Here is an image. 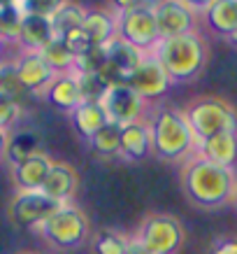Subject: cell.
<instances>
[{"label":"cell","instance_id":"6da1fadb","mask_svg":"<svg viewBox=\"0 0 237 254\" xmlns=\"http://www.w3.org/2000/svg\"><path fill=\"white\" fill-rule=\"evenodd\" d=\"M182 189L193 205L202 210H219L233 203L237 189L235 168H223L193 154L182 168Z\"/></svg>","mask_w":237,"mask_h":254},{"label":"cell","instance_id":"7a4b0ae2","mask_svg":"<svg viewBox=\"0 0 237 254\" xmlns=\"http://www.w3.org/2000/svg\"><path fill=\"white\" fill-rule=\"evenodd\" d=\"M149 138H151V154L161 161H182L191 159L198 149V138L184 110L161 108L149 119Z\"/></svg>","mask_w":237,"mask_h":254},{"label":"cell","instance_id":"3957f363","mask_svg":"<svg viewBox=\"0 0 237 254\" xmlns=\"http://www.w3.org/2000/svg\"><path fill=\"white\" fill-rule=\"evenodd\" d=\"M151 56L168 72L170 82H193L207 65V45L193 31L175 38H163Z\"/></svg>","mask_w":237,"mask_h":254},{"label":"cell","instance_id":"277c9868","mask_svg":"<svg viewBox=\"0 0 237 254\" xmlns=\"http://www.w3.org/2000/svg\"><path fill=\"white\" fill-rule=\"evenodd\" d=\"M184 115L191 124L195 138L205 140L212 138L216 133H228L235 131L237 133V112L230 105L228 100L216 98V96H200V98L191 100Z\"/></svg>","mask_w":237,"mask_h":254},{"label":"cell","instance_id":"5b68a950","mask_svg":"<svg viewBox=\"0 0 237 254\" xmlns=\"http://www.w3.org/2000/svg\"><path fill=\"white\" fill-rule=\"evenodd\" d=\"M38 231L42 233V238L49 245L58 247V250H75V247H82L89 240L91 226H89L86 215L77 205L63 203Z\"/></svg>","mask_w":237,"mask_h":254},{"label":"cell","instance_id":"8992f818","mask_svg":"<svg viewBox=\"0 0 237 254\" xmlns=\"http://www.w3.org/2000/svg\"><path fill=\"white\" fill-rule=\"evenodd\" d=\"M114 21H116V38L138 47L142 54H153V49L161 42V33H158L156 16H153V5H149V2L116 12Z\"/></svg>","mask_w":237,"mask_h":254},{"label":"cell","instance_id":"52a82bcc","mask_svg":"<svg viewBox=\"0 0 237 254\" xmlns=\"http://www.w3.org/2000/svg\"><path fill=\"white\" fill-rule=\"evenodd\" d=\"M184 226L172 215H149L138 226L135 240L149 254H177L184 245Z\"/></svg>","mask_w":237,"mask_h":254},{"label":"cell","instance_id":"ba28073f","mask_svg":"<svg viewBox=\"0 0 237 254\" xmlns=\"http://www.w3.org/2000/svg\"><path fill=\"white\" fill-rule=\"evenodd\" d=\"M58 208L61 203L51 200L42 191H16L7 205V215L12 224L21 229H40Z\"/></svg>","mask_w":237,"mask_h":254},{"label":"cell","instance_id":"9c48e42d","mask_svg":"<svg viewBox=\"0 0 237 254\" xmlns=\"http://www.w3.org/2000/svg\"><path fill=\"white\" fill-rule=\"evenodd\" d=\"M102 108L107 112L109 122L119 124V126H126V124L140 122L142 115L146 110V100L135 93L128 84H112L107 86L105 96L100 98Z\"/></svg>","mask_w":237,"mask_h":254},{"label":"cell","instance_id":"30bf717a","mask_svg":"<svg viewBox=\"0 0 237 254\" xmlns=\"http://www.w3.org/2000/svg\"><path fill=\"white\" fill-rule=\"evenodd\" d=\"M151 5L161 40L195 31V12L182 0H156Z\"/></svg>","mask_w":237,"mask_h":254},{"label":"cell","instance_id":"8fae6325","mask_svg":"<svg viewBox=\"0 0 237 254\" xmlns=\"http://www.w3.org/2000/svg\"><path fill=\"white\" fill-rule=\"evenodd\" d=\"M170 77L168 72L163 70V65L151 54L144 56V61L140 63V68L128 77V86L135 93H140L144 100L161 98L163 93L170 89Z\"/></svg>","mask_w":237,"mask_h":254},{"label":"cell","instance_id":"7c38bea8","mask_svg":"<svg viewBox=\"0 0 237 254\" xmlns=\"http://www.w3.org/2000/svg\"><path fill=\"white\" fill-rule=\"evenodd\" d=\"M14 68H16V77H19V84L23 86V91L42 93L47 86L51 84V79L56 77V72L47 65V61L38 52H26L23 56H19Z\"/></svg>","mask_w":237,"mask_h":254},{"label":"cell","instance_id":"4fadbf2b","mask_svg":"<svg viewBox=\"0 0 237 254\" xmlns=\"http://www.w3.org/2000/svg\"><path fill=\"white\" fill-rule=\"evenodd\" d=\"M77 187H79L77 170L65 161H51V168L47 173V180L40 191L63 205V203H68V200L75 196Z\"/></svg>","mask_w":237,"mask_h":254},{"label":"cell","instance_id":"5bb4252c","mask_svg":"<svg viewBox=\"0 0 237 254\" xmlns=\"http://www.w3.org/2000/svg\"><path fill=\"white\" fill-rule=\"evenodd\" d=\"M195 154L207 159L209 163L223 166V168H235L237 163V133H216L212 138H205L198 142Z\"/></svg>","mask_w":237,"mask_h":254},{"label":"cell","instance_id":"9a60e30c","mask_svg":"<svg viewBox=\"0 0 237 254\" xmlns=\"http://www.w3.org/2000/svg\"><path fill=\"white\" fill-rule=\"evenodd\" d=\"M49 168H51V156L47 152H40V154L12 166V180L19 191H40Z\"/></svg>","mask_w":237,"mask_h":254},{"label":"cell","instance_id":"2e32d148","mask_svg":"<svg viewBox=\"0 0 237 254\" xmlns=\"http://www.w3.org/2000/svg\"><path fill=\"white\" fill-rule=\"evenodd\" d=\"M45 98L54 105V108L63 110V112H75L79 105H82V89H79V79L77 75H56L51 79V84L47 86L45 91Z\"/></svg>","mask_w":237,"mask_h":254},{"label":"cell","instance_id":"e0dca14e","mask_svg":"<svg viewBox=\"0 0 237 254\" xmlns=\"http://www.w3.org/2000/svg\"><path fill=\"white\" fill-rule=\"evenodd\" d=\"M54 28L49 16H40V14H23L21 19V28H19V42L26 52H42L51 40H54Z\"/></svg>","mask_w":237,"mask_h":254},{"label":"cell","instance_id":"ac0fdd59","mask_svg":"<svg viewBox=\"0 0 237 254\" xmlns=\"http://www.w3.org/2000/svg\"><path fill=\"white\" fill-rule=\"evenodd\" d=\"M151 152V138H149V124L146 122H133L121 126V145L119 154L126 161H142Z\"/></svg>","mask_w":237,"mask_h":254},{"label":"cell","instance_id":"d6986e66","mask_svg":"<svg viewBox=\"0 0 237 254\" xmlns=\"http://www.w3.org/2000/svg\"><path fill=\"white\" fill-rule=\"evenodd\" d=\"M205 21L212 33L230 38L237 31V0H214L205 9Z\"/></svg>","mask_w":237,"mask_h":254},{"label":"cell","instance_id":"ffe728a7","mask_svg":"<svg viewBox=\"0 0 237 254\" xmlns=\"http://www.w3.org/2000/svg\"><path fill=\"white\" fill-rule=\"evenodd\" d=\"M72 122H75L77 131L82 133L86 140H91L109 119L100 100H82V105L72 112Z\"/></svg>","mask_w":237,"mask_h":254},{"label":"cell","instance_id":"44dd1931","mask_svg":"<svg viewBox=\"0 0 237 254\" xmlns=\"http://www.w3.org/2000/svg\"><path fill=\"white\" fill-rule=\"evenodd\" d=\"M82 31L89 35L93 47H105L116 35V21L105 9H86Z\"/></svg>","mask_w":237,"mask_h":254},{"label":"cell","instance_id":"7402d4cb","mask_svg":"<svg viewBox=\"0 0 237 254\" xmlns=\"http://www.w3.org/2000/svg\"><path fill=\"white\" fill-rule=\"evenodd\" d=\"M40 142H38V135L31 131H21V133H14V135H7V147H5V159H7L9 166H16V163L26 161L31 156L40 154Z\"/></svg>","mask_w":237,"mask_h":254},{"label":"cell","instance_id":"603a6c76","mask_svg":"<svg viewBox=\"0 0 237 254\" xmlns=\"http://www.w3.org/2000/svg\"><path fill=\"white\" fill-rule=\"evenodd\" d=\"M86 16V9L79 5V2H70V0H63V5L56 9L54 14L49 16L51 21V28H54L56 38H63L65 33L75 31V28H82Z\"/></svg>","mask_w":237,"mask_h":254},{"label":"cell","instance_id":"cb8c5ba5","mask_svg":"<svg viewBox=\"0 0 237 254\" xmlns=\"http://www.w3.org/2000/svg\"><path fill=\"white\" fill-rule=\"evenodd\" d=\"M40 54L56 75H72L75 72V56L70 54V49L61 38H54Z\"/></svg>","mask_w":237,"mask_h":254},{"label":"cell","instance_id":"d4e9b609","mask_svg":"<svg viewBox=\"0 0 237 254\" xmlns=\"http://www.w3.org/2000/svg\"><path fill=\"white\" fill-rule=\"evenodd\" d=\"M89 142H91L93 149L102 156L119 154V145H121V126L114 124V122H107L91 140H89Z\"/></svg>","mask_w":237,"mask_h":254},{"label":"cell","instance_id":"484cf974","mask_svg":"<svg viewBox=\"0 0 237 254\" xmlns=\"http://www.w3.org/2000/svg\"><path fill=\"white\" fill-rule=\"evenodd\" d=\"M128 243L123 233L114 231V229H102L95 233L93 238V252L95 254H128Z\"/></svg>","mask_w":237,"mask_h":254},{"label":"cell","instance_id":"4316f807","mask_svg":"<svg viewBox=\"0 0 237 254\" xmlns=\"http://www.w3.org/2000/svg\"><path fill=\"white\" fill-rule=\"evenodd\" d=\"M23 9L19 2H0V33L5 40L19 38V28H21Z\"/></svg>","mask_w":237,"mask_h":254},{"label":"cell","instance_id":"83f0119b","mask_svg":"<svg viewBox=\"0 0 237 254\" xmlns=\"http://www.w3.org/2000/svg\"><path fill=\"white\" fill-rule=\"evenodd\" d=\"M107 63L105 47H93L91 52L75 59V75H100Z\"/></svg>","mask_w":237,"mask_h":254},{"label":"cell","instance_id":"f1b7e54d","mask_svg":"<svg viewBox=\"0 0 237 254\" xmlns=\"http://www.w3.org/2000/svg\"><path fill=\"white\" fill-rule=\"evenodd\" d=\"M21 117V105L14 96L0 91V128L7 131L9 126H14L16 119Z\"/></svg>","mask_w":237,"mask_h":254},{"label":"cell","instance_id":"f546056e","mask_svg":"<svg viewBox=\"0 0 237 254\" xmlns=\"http://www.w3.org/2000/svg\"><path fill=\"white\" fill-rule=\"evenodd\" d=\"M77 79H79V89H82L84 100H100L107 91V82L100 75H77Z\"/></svg>","mask_w":237,"mask_h":254},{"label":"cell","instance_id":"4dcf8cb0","mask_svg":"<svg viewBox=\"0 0 237 254\" xmlns=\"http://www.w3.org/2000/svg\"><path fill=\"white\" fill-rule=\"evenodd\" d=\"M63 42H65V47L70 49V54L75 56V59H79V56H84L86 52H91L93 45L91 40H89V35H86L82 28H75V31H70L63 35Z\"/></svg>","mask_w":237,"mask_h":254},{"label":"cell","instance_id":"1f68e13d","mask_svg":"<svg viewBox=\"0 0 237 254\" xmlns=\"http://www.w3.org/2000/svg\"><path fill=\"white\" fill-rule=\"evenodd\" d=\"M61 5H63V0H26L21 5V9H23V14L51 16Z\"/></svg>","mask_w":237,"mask_h":254},{"label":"cell","instance_id":"d6a6232c","mask_svg":"<svg viewBox=\"0 0 237 254\" xmlns=\"http://www.w3.org/2000/svg\"><path fill=\"white\" fill-rule=\"evenodd\" d=\"M209 254H237V236L216 238L209 247Z\"/></svg>","mask_w":237,"mask_h":254},{"label":"cell","instance_id":"836d02e7","mask_svg":"<svg viewBox=\"0 0 237 254\" xmlns=\"http://www.w3.org/2000/svg\"><path fill=\"white\" fill-rule=\"evenodd\" d=\"M184 5H189V7L193 9V12H205L207 7H209V5H212V2H214V0H182Z\"/></svg>","mask_w":237,"mask_h":254},{"label":"cell","instance_id":"e575fe53","mask_svg":"<svg viewBox=\"0 0 237 254\" xmlns=\"http://www.w3.org/2000/svg\"><path fill=\"white\" fill-rule=\"evenodd\" d=\"M146 0H112V5L116 7V12H121V9H130V7H138Z\"/></svg>","mask_w":237,"mask_h":254},{"label":"cell","instance_id":"d590c367","mask_svg":"<svg viewBox=\"0 0 237 254\" xmlns=\"http://www.w3.org/2000/svg\"><path fill=\"white\" fill-rule=\"evenodd\" d=\"M128 254H149V252H146L144 247L140 245L135 238H130V243H128Z\"/></svg>","mask_w":237,"mask_h":254},{"label":"cell","instance_id":"8d00e7d4","mask_svg":"<svg viewBox=\"0 0 237 254\" xmlns=\"http://www.w3.org/2000/svg\"><path fill=\"white\" fill-rule=\"evenodd\" d=\"M5 147H7V131L0 128V154H5Z\"/></svg>","mask_w":237,"mask_h":254},{"label":"cell","instance_id":"74e56055","mask_svg":"<svg viewBox=\"0 0 237 254\" xmlns=\"http://www.w3.org/2000/svg\"><path fill=\"white\" fill-rule=\"evenodd\" d=\"M228 40H230V42H233V45H235V47H237V31H235V33H233V35H230V38H228Z\"/></svg>","mask_w":237,"mask_h":254},{"label":"cell","instance_id":"f35d334b","mask_svg":"<svg viewBox=\"0 0 237 254\" xmlns=\"http://www.w3.org/2000/svg\"><path fill=\"white\" fill-rule=\"evenodd\" d=\"M233 205H235V210H237V189H235V196H233Z\"/></svg>","mask_w":237,"mask_h":254},{"label":"cell","instance_id":"ab89813d","mask_svg":"<svg viewBox=\"0 0 237 254\" xmlns=\"http://www.w3.org/2000/svg\"><path fill=\"white\" fill-rule=\"evenodd\" d=\"M2 42H5V38H2V33H0V47H2Z\"/></svg>","mask_w":237,"mask_h":254},{"label":"cell","instance_id":"60d3db41","mask_svg":"<svg viewBox=\"0 0 237 254\" xmlns=\"http://www.w3.org/2000/svg\"><path fill=\"white\" fill-rule=\"evenodd\" d=\"M0 2H16V0H0Z\"/></svg>","mask_w":237,"mask_h":254},{"label":"cell","instance_id":"b9f144b4","mask_svg":"<svg viewBox=\"0 0 237 254\" xmlns=\"http://www.w3.org/2000/svg\"><path fill=\"white\" fill-rule=\"evenodd\" d=\"M19 254H38V252H19Z\"/></svg>","mask_w":237,"mask_h":254},{"label":"cell","instance_id":"7bdbcfd3","mask_svg":"<svg viewBox=\"0 0 237 254\" xmlns=\"http://www.w3.org/2000/svg\"><path fill=\"white\" fill-rule=\"evenodd\" d=\"M16 2H19V5H23V2H26V0H16Z\"/></svg>","mask_w":237,"mask_h":254}]
</instances>
